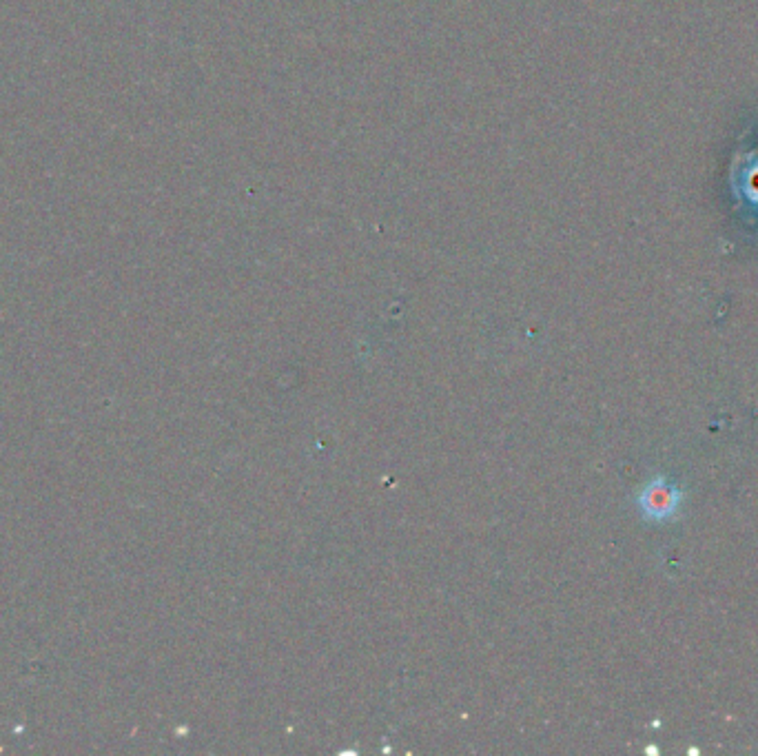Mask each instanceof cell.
<instances>
[{
	"label": "cell",
	"instance_id": "cell-1",
	"mask_svg": "<svg viewBox=\"0 0 758 756\" xmlns=\"http://www.w3.org/2000/svg\"><path fill=\"white\" fill-rule=\"evenodd\" d=\"M679 504H681V493L672 484L665 482L663 477H657L654 482L645 486V490L639 497L641 513L652 521L670 519L676 513Z\"/></svg>",
	"mask_w": 758,
	"mask_h": 756
}]
</instances>
